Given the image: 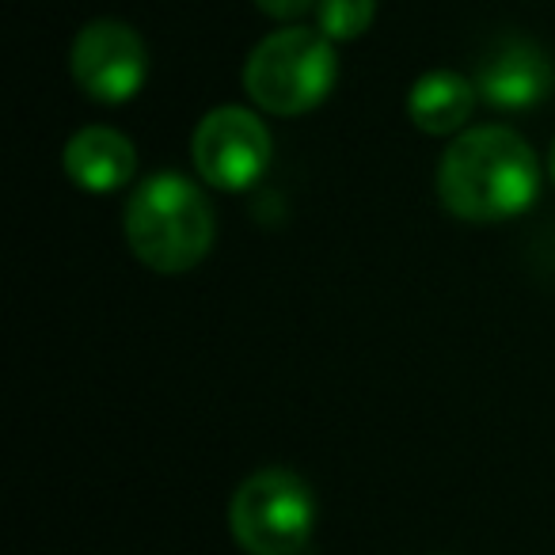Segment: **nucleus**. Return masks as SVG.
<instances>
[{
	"mask_svg": "<svg viewBox=\"0 0 555 555\" xmlns=\"http://www.w3.org/2000/svg\"><path fill=\"white\" fill-rule=\"evenodd\" d=\"M438 194L464 221H506L537 202L540 164L529 141L506 126L456 133L438 168Z\"/></svg>",
	"mask_w": 555,
	"mask_h": 555,
	"instance_id": "1",
	"label": "nucleus"
},
{
	"mask_svg": "<svg viewBox=\"0 0 555 555\" xmlns=\"http://www.w3.org/2000/svg\"><path fill=\"white\" fill-rule=\"evenodd\" d=\"M126 240L156 274H183L198 267L214 244V209L191 179L160 171L130 194Z\"/></svg>",
	"mask_w": 555,
	"mask_h": 555,
	"instance_id": "2",
	"label": "nucleus"
},
{
	"mask_svg": "<svg viewBox=\"0 0 555 555\" xmlns=\"http://www.w3.org/2000/svg\"><path fill=\"white\" fill-rule=\"evenodd\" d=\"M339 77L332 39L305 27H286L251 50L244 65V88L270 115H305L320 107Z\"/></svg>",
	"mask_w": 555,
	"mask_h": 555,
	"instance_id": "3",
	"label": "nucleus"
},
{
	"mask_svg": "<svg viewBox=\"0 0 555 555\" xmlns=\"http://www.w3.org/2000/svg\"><path fill=\"white\" fill-rule=\"evenodd\" d=\"M229 525L247 555H297L309 547L317 506L294 472H255L232 494Z\"/></svg>",
	"mask_w": 555,
	"mask_h": 555,
	"instance_id": "4",
	"label": "nucleus"
},
{
	"mask_svg": "<svg viewBox=\"0 0 555 555\" xmlns=\"http://www.w3.org/2000/svg\"><path fill=\"white\" fill-rule=\"evenodd\" d=\"M194 168L217 191H247L270 168V133L259 115L244 107H217L194 130Z\"/></svg>",
	"mask_w": 555,
	"mask_h": 555,
	"instance_id": "5",
	"label": "nucleus"
},
{
	"mask_svg": "<svg viewBox=\"0 0 555 555\" xmlns=\"http://www.w3.org/2000/svg\"><path fill=\"white\" fill-rule=\"evenodd\" d=\"M73 80L100 103H130L145 88L149 54L138 31L115 20H95L73 42Z\"/></svg>",
	"mask_w": 555,
	"mask_h": 555,
	"instance_id": "6",
	"label": "nucleus"
},
{
	"mask_svg": "<svg viewBox=\"0 0 555 555\" xmlns=\"http://www.w3.org/2000/svg\"><path fill=\"white\" fill-rule=\"evenodd\" d=\"M476 92L487 107L499 111H529L552 92L555 73L552 62L540 54L532 42L506 39L487 50V57L476 69Z\"/></svg>",
	"mask_w": 555,
	"mask_h": 555,
	"instance_id": "7",
	"label": "nucleus"
},
{
	"mask_svg": "<svg viewBox=\"0 0 555 555\" xmlns=\"http://www.w3.org/2000/svg\"><path fill=\"white\" fill-rule=\"evenodd\" d=\"M65 176L88 194H115L118 186H126L138 168L130 138H122L118 130L107 126H88V130L73 133L65 145Z\"/></svg>",
	"mask_w": 555,
	"mask_h": 555,
	"instance_id": "8",
	"label": "nucleus"
},
{
	"mask_svg": "<svg viewBox=\"0 0 555 555\" xmlns=\"http://www.w3.org/2000/svg\"><path fill=\"white\" fill-rule=\"evenodd\" d=\"M476 100L479 92L468 77L449 69H434L415 80V88L408 95V115L423 133L441 138V133H456L468 122Z\"/></svg>",
	"mask_w": 555,
	"mask_h": 555,
	"instance_id": "9",
	"label": "nucleus"
},
{
	"mask_svg": "<svg viewBox=\"0 0 555 555\" xmlns=\"http://www.w3.org/2000/svg\"><path fill=\"white\" fill-rule=\"evenodd\" d=\"M377 16V0H320L317 20L320 35L332 42H354L373 27Z\"/></svg>",
	"mask_w": 555,
	"mask_h": 555,
	"instance_id": "10",
	"label": "nucleus"
},
{
	"mask_svg": "<svg viewBox=\"0 0 555 555\" xmlns=\"http://www.w3.org/2000/svg\"><path fill=\"white\" fill-rule=\"evenodd\" d=\"M262 16L270 20H301L305 12H312L320 0H255Z\"/></svg>",
	"mask_w": 555,
	"mask_h": 555,
	"instance_id": "11",
	"label": "nucleus"
},
{
	"mask_svg": "<svg viewBox=\"0 0 555 555\" xmlns=\"http://www.w3.org/2000/svg\"><path fill=\"white\" fill-rule=\"evenodd\" d=\"M547 171H552V183H555V141H552V156H547Z\"/></svg>",
	"mask_w": 555,
	"mask_h": 555,
	"instance_id": "12",
	"label": "nucleus"
}]
</instances>
